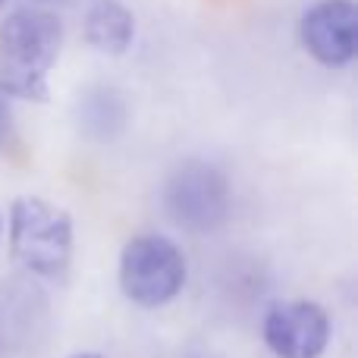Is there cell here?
<instances>
[{
  "label": "cell",
  "mask_w": 358,
  "mask_h": 358,
  "mask_svg": "<svg viewBox=\"0 0 358 358\" xmlns=\"http://www.w3.org/2000/svg\"><path fill=\"white\" fill-rule=\"evenodd\" d=\"M185 286V255L167 236L145 233L123 245L120 255V289L142 308L173 302Z\"/></svg>",
  "instance_id": "3"
},
{
  "label": "cell",
  "mask_w": 358,
  "mask_h": 358,
  "mask_svg": "<svg viewBox=\"0 0 358 358\" xmlns=\"http://www.w3.org/2000/svg\"><path fill=\"white\" fill-rule=\"evenodd\" d=\"M82 123H85V129L92 132L94 138H113L126 123V113H123L120 98L110 92L88 94L85 110H82Z\"/></svg>",
  "instance_id": "8"
},
{
  "label": "cell",
  "mask_w": 358,
  "mask_h": 358,
  "mask_svg": "<svg viewBox=\"0 0 358 358\" xmlns=\"http://www.w3.org/2000/svg\"><path fill=\"white\" fill-rule=\"evenodd\" d=\"M264 343L277 358H321L330 343L324 305L308 299L277 302L264 317Z\"/></svg>",
  "instance_id": "5"
},
{
  "label": "cell",
  "mask_w": 358,
  "mask_h": 358,
  "mask_svg": "<svg viewBox=\"0 0 358 358\" xmlns=\"http://www.w3.org/2000/svg\"><path fill=\"white\" fill-rule=\"evenodd\" d=\"M73 358H104V355H98V352H79V355H73Z\"/></svg>",
  "instance_id": "9"
},
{
  "label": "cell",
  "mask_w": 358,
  "mask_h": 358,
  "mask_svg": "<svg viewBox=\"0 0 358 358\" xmlns=\"http://www.w3.org/2000/svg\"><path fill=\"white\" fill-rule=\"evenodd\" d=\"M0 236H3V220H0Z\"/></svg>",
  "instance_id": "12"
},
{
  "label": "cell",
  "mask_w": 358,
  "mask_h": 358,
  "mask_svg": "<svg viewBox=\"0 0 358 358\" xmlns=\"http://www.w3.org/2000/svg\"><path fill=\"white\" fill-rule=\"evenodd\" d=\"M85 41L98 54L123 57L136 41V16L120 0H94L85 13Z\"/></svg>",
  "instance_id": "7"
},
{
  "label": "cell",
  "mask_w": 358,
  "mask_h": 358,
  "mask_svg": "<svg viewBox=\"0 0 358 358\" xmlns=\"http://www.w3.org/2000/svg\"><path fill=\"white\" fill-rule=\"evenodd\" d=\"M3 3H6V0H0V6H3Z\"/></svg>",
  "instance_id": "13"
},
{
  "label": "cell",
  "mask_w": 358,
  "mask_h": 358,
  "mask_svg": "<svg viewBox=\"0 0 358 358\" xmlns=\"http://www.w3.org/2000/svg\"><path fill=\"white\" fill-rule=\"evenodd\" d=\"M302 48L321 66L343 69L358 50V6L355 0H321L299 22Z\"/></svg>",
  "instance_id": "6"
},
{
  "label": "cell",
  "mask_w": 358,
  "mask_h": 358,
  "mask_svg": "<svg viewBox=\"0 0 358 358\" xmlns=\"http://www.w3.org/2000/svg\"><path fill=\"white\" fill-rule=\"evenodd\" d=\"M13 258L38 277H60L73 258V217L38 195H19L10 208Z\"/></svg>",
  "instance_id": "2"
},
{
  "label": "cell",
  "mask_w": 358,
  "mask_h": 358,
  "mask_svg": "<svg viewBox=\"0 0 358 358\" xmlns=\"http://www.w3.org/2000/svg\"><path fill=\"white\" fill-rule=\"evenodd\" d=\"M164 208L179 229L208 236L229 220V179L208 161H182L164 185Z\"/></svg>",
  "instance_id": "4"
},
{
  "label": "cell",
  "mask_w": 358,
  "mask_h": 358,
  "mask_svg": "<svg viewBox=\"0 0 358 358\" xmlns=\"http://www.w3.org/2000/svg\"><path fill=\"white\" fill-rule=\"evenodd\" d=\"M35 3H66V0H35Z\"/></svg>",
  "instance_id": "10"
},
{
  "label": "cell",
  "mask_w": 358,
  "mask_h": 358,
  "mask_svg": "<svg viewBox=\"0 0 358 358\" xmlns=\"http://www.w3.org/2000/svg\"><path fill=\"white\" fill-rule=\"evenodd\" d=\"M0 129H3V107H0Z\"/></svg>",
  "instance_id": "11"
},
{
  "label": "cell",
  "mask_w": 358,
  "mask_h": 358,
  "mask_svg": "<svg viewBox=\"0 0 358 358\" xmlns=\"http://www.w3.org/2000/svg\"><path fill=\"white\" fill-rule=\"evenodd\" d=\"M63 48L54 13L22 6L0 22V92L22 101H48V79Z\"/></svg>",
  "instance_id": "1"
}]
</instances>
